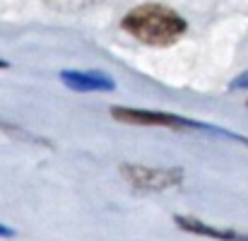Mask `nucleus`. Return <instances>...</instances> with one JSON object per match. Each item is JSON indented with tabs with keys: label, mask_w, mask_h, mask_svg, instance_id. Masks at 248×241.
<instances>
[{
	"label": "nucleus",
	"mask_w": 248,
	"mask_h": 241,
	"mask_svg": "<svg viewBox=\"0 0 248 241\" xmlns=\"http://www.w3.org/2000/svg\"><path fill=\"white\" fill-rule=\"evenodd\" d=\"M121 27L135 41L152 46V48L173 46L188 32L186 17L164 2H142V5L130 7L123 15Z\"/></svg>",
	"instance_id": "f257e3e1"
},
{
	"label": "nucleus",
	"mask_w": 248,
	"mask_h": 241,
	"mask_svg": "<svg viewBox=\"0 0 248 241\" xmlns=\"http://www.w3.org/2000/svg\"><path fill=\"white\" fill-rule=\"evenodd\" d=\"M111 116L118 123L128 126H145V128H169V130H188V133H202L205 123L195 118H186L169 111L155 109H135V106H111Z\"/></svg>",
	"instance_id": "f03ea898"
},
{
	"label": "nucleus",
	"mask_w": 248,
	"mask_h": 241,
	"mask_svg": "<svg viewBox=\"0 0 248 241\" xmlns=\"http://www.w3.org/2000/svg\"><path fill=\"white\" fill-rule=\"evenodd\" d=\"M121 176L133 188L147 191V193L169 191V188H176V186L183 183V169H178V166H147V164L123 161Z\"/></svg>",
	"instance_id": "7ed1b4c3"
},
{
	"label": "nucleus",
	"mask_w": 248,
	"mask_h": 241,
	"mask_svg": "<svg viewBox=\"0 0 248 241\" xmlns=\"http://www.w3.org/2000/svg\"><path fill=\"white\" fill-rule=\"evenodd\" d=\"M58 80L63 87L78 94H108L116 92V80L104 70H61Z\"/></svg>",
	"instance_id": "20e7f679"
},
{
	"label": "nucleus",
	"mask_w": 248,
	"mask_h": 241,
	"mask_svg": "<svg viewBox=\"0 0 248 241\" xmlns=\"http://www.w3.org/2000/svg\"><path fill=\"white\" fill-rule=\"evenodd\" d=\"M176 227L188 232V234H195V237H205V239H217V241H248V232H236V229H219V227H212L202 220H195L190 215H176L173 217Z\"/></svg>",
	"instance_id": "39448f33"
},
{
	"label": "nucleus",
	"mask_w": 248,
	"mask_h": 241,
	"mask_svg": "<svg viewBox=\"0 0 248 241\" xmlns=\"http://www.w3.org/2000/svg\"><path fill=\"white\" fill-rule=\"evenodd\" d=\"M46 2H48V7L61 10V12H82V10L101 5L104 0H46Z\"/></svg>",
	"instance_id": "423d86ee"
},
{
	"label": "nucleus",
	"mask_w": 248,
	"mask_h": 241,
	"mask_svg": "<svg viewBox=\"0 0 248 241\" xmlns=\"http://www.w3.org/2000/svg\"><path fill=\"white\" fill-rule=\"evenodd\" d=\"M229 89H234V92H244V89H248V70H244L241 75H236L234 80L229 82Z\"/></svg>",
	"instance_id": "0eeeda50"
},
{
	"label": "nucleus",
	"mask_w": 248,
	"mask_h": 241,
	"mask_svg": "<svg viewBox=\"0 0 248 241\" xmlns=\"http://www.w3.org/2000/svg\"><path fill=\"white\" fill-rule=\"evenodd\" d=\"M0 237H15V229L7 225H0Z\"/></svg>",
	"instance_id": "6e6552de"
},
{
	"label": "nucleus",
	"mask_w": 248,
	"mask_h": 241,
	"mask_svg": "<svg viewBox=\"0 0 248 241\" xmlns=\"http://www.w3.org/2000/svg\"><path fill=\"white\" fill-rule=\"evenodd\" d=\"M7 65H10V63H7V61H2V58H0V70H5V68H7Z\"/></svg>",
	"instance_id": "1a4fd4ad"
}]
</instances>
